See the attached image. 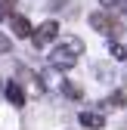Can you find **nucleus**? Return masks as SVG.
I'll return each instance as SVG.
<instances>
[{"mask_svg":"<svg viewBox=\"0 0 127 130\" xmlns=\"http://www.w3.org/2000/svg\"><path fill=\"white\" fill-rule=\"evenodd\" d=\"M9 50H12V40L3 34V31H0V53H9Z\"/></svg>","mask_w":127,"mask_h":130,"instance_id":"4468645a","label":"nucleus"},{"mask_svg":"<svg viewBox=\"0 0 127 130\" xmlns=\"http://www.w3.org/2000/svg\"><path fill=\"white\" fill-rule=\"evenodd\" d=\"M87 22H90V28L96 31V34H115V19H112V12H105V9H96V12H90L87 15Z\"/></svg>","mask_w":127,"mask_h":130,"instance_id":"7ed1b4c3","label":"nucleus"},{"mask_svg":"<svg viewBox=\"0 0 127 130\" xmlns=\"http://www.w3.org/2000/svg\"><path fill=\"white\" fill-rule=\"evenodd\" d=\"M99 105H102V111H118V108L127 105V93H124V90H112Z\"/></svg>","mask_w":127,"mask_h":130,"instance_id":"6e6552de","label":"nucleus"},{"mask_svg":"<svg viewBox=\"0 0 127 130\" xmlns=\"http://www.w3.org/2000/svg\"><path fill=\"white\" fill-rule=\"evenodd\" d=\"M62 93H65L68 99H81V96H84V90L77 87V84H71V80H65V84H62Z\"/></svg>","mask_w":127,"mask_h":130,"instance_id":"9b49d317","label":"nucleus"},{"mask_svg":"<svg viewBox=\"0 0 127 130\" xmlns=\"http://www.w3.org/2000/svg\"><path fill=\"white\" fill-rule=\"evenodd\" d=\"M56 37H59V22H56V19H46V22H40V25L34 28L31 43H34L37 50H43V46H50Z\"/></svg>","mask_w":127,"mask_h":130,"instance_id":"f03ea898","label":"nucleus"},{"mask_svg":"<svg viewBox=\"0 0 127 130\" xmlns=\"http://www.w3.org/2000/svg\"><path fill=\"white\" fill-rule=\"evenodd\" d=\"M3 96H6V102H9L12 108H22V105H25V96H28V90L19 84V80H6Z\"/></svg>","mask_w":127,"mask_h":130,"instance_id":"39448f33","label":"nucleus"},{"mask_svg":"<svg viewBox=\"0 0 127 130\" xmlns=\"http://www.w3.org/2000/svg\"><path fill=\"white\" fill-rule=\"evenodd\" d=\"M40 80H43V87L46 90H62V84H65V77H62V71H56V68H46L40 71Z\"/></svg>","mask_w":127,"mask_h":130,"instance_id":"1a4fd4ad","label":"nucleus"},{"mask_svg":"<svg viewBox=\"0 0 127 130\" xmlns=\"http://www.w3.org/2000/svg\"><path fill=\"white\" fill-rule=\"evenodd\" d=\"M84 40L81 37H62L53 50H50V68H56V71H68V68H74L77 65V59L84 56Z\"/></svg>","mask_w":127,"mask_h":130,"instance_id":"f257e3e1","label":"nucleus"},{"mask_svg":"<svg viewBox=\"0 0 127 130\" xmlns=\"http://www.w3.org/2000/svg\"><path fill=\"white\" fill-rule=\"evenodd\" d=\"M6 22H9V31H12V37H22V40L28 37V40H31V34H34V25H31V22L25 19L22 12H15V15H9Z\"/></svg>","mask_w":127,"mask_h":130,"instance_id":"20e7f679","label":"nucleus"},{"mask_svg":"<svg viewBox=\"0 0 127 130\" xmlns=\"http://www.w3.org/2000/svg\"><path fill=\"white\" fill-rule=\"evenodd\" d=\"M19 84L22 87H28V93L31 96H43L46 93V87H43V80H40V74H34V71H28V68H19Z\"/></svg>","mask_w":127,"mask_h":130,"instance_id":"423d86ee","label":"nucleus"},{"mask_svg":"<svg viewBox=\"0 0 127 130\" xmlns=\"http://www.w3.org/2000/svg\"><path fill=\"white\" fill-rule=\"evenodd\" d=\"M108 53H112V59H115V62H127V43L112 40V43H108Z\"/></svg>","mask_w":127,"mask_h":130,"instance_id":"9d476101","label":"nucleus"},{"mask_svg":"<svg viewBox=\"0 0 127 130\" xmlns=\"http://www.w3.org/2000/svg\"><path fill=\"white\" fill-rule=\"evenodd\" d=\"M3 87H6V80H0V93H3Z\"/></svg>","mask_w":127,"mask_h":130,"instance_id":"dca6fc26","label":"nucleus"},{"mask_svg":"<svg viewBox=\"0 0 127 130\" xmlns=\"http://www.w3.org/2000/svg\"><path fill=\"white\" fill-rule=\"evenodd\" d=\"M62 6H68V0H50V6H46V9H53V12H59Z\"/></svg>","mask_w":127,"mask_h":130,"instance_id":"2eb2a0df","label":"nucleus"},{"mask_svg":"<svg viewBox=\"0 0 127 130\" xmlns=\"http://www.w3.org/2000/svg\"><path fill=\"white\" fill-rule=\"evenodd\" d=\"M15 3H19V0H0V19L15 15Z\"/></svg>","mask_w":127,"mask_h":130,"instance_id":"ddd939ff","label":"nucleus"},{"mask_svg":"<svg viewBox=\"0 0 127 130\" xmlns=\"http://www.w3.org/2000/svg\"><path fill=\"white\" fill-rule=\"evenodd\" d=\"M77 121H81V127H87V130H102L105 127V115L102 111H81Z\"/></svg>","mask_w":127,"mask_h":130,"instance_id":"0eeeda50","label":"nucleus"},{"mask_svg":"<svg viewBox=\"0 0 127 130\" xmlns=\"http://www.w3.org/2000/svg\"><path fill=\"white\" fill-rule=\"evenodd\" d=\"M99 6H102L105 12H112V9H121V12H127V0H99Z\"/></svg>","mask_w":127,"mask_h":130,"instance_id":"f8f14e48","label":"nucleus"}]
</instances>
